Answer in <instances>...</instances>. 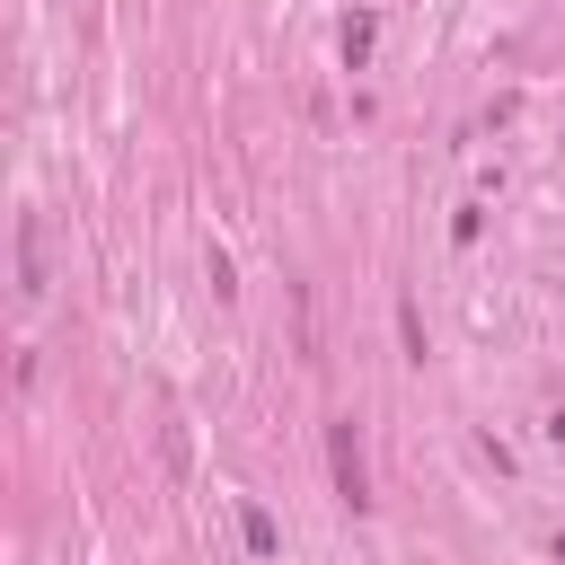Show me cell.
Returning a JSON list of instances; mask_svg holds the SVG:
<instances>
[{"mask_svg": "<svg viewBox=\"0 0 565 565\" xmlns=\"http://www.w3.org/2000/svg\"><path fill=\"white\" fill-rule=\"evenodd\" d=\"M327 468H335V503L344 512H371V468H362V424L353 415L327 424Z\"/></svg>", "mask_w": 565, "mask_h": 565, "instance_id": "cell-1", "label": "cell"}, {"mask_svg": "<svg viewBox=\"0 0 565 565\" xmlns=\"http://www.w3.org/2000/svg\"><path fill=\"white\" fill-rule=\"evenodd\" d=\"M44 291V247H35V212H18V300Z\"/></svg>", "mask_w": 565, "mask_h": 565, "instance_id": "cell-2", "label": "cell"}, {"mask_svg": "<svg viewBox=\"0 0 565 565\" xmlns=\"http://www.w3.org/2000/svg\"><path fill=\"white\" fill-rule=\"evenodd\" d=\"M238 539H247V556H282V530L265 503H238Z\"/></svg>", "mask_w": 565, "mask_h": 565, "instance_id": "cell-3", "label": "cell"}, {"mask_svg": "<svg viewBox=\"0 0 565 565\" xmlns=\"http://www.w3.org/2000/svg\"><path fill=\"white\" fill-rule=\"evenodd\" d=\"M335 44H344V62H353V71H362V62H371V44H380V18H371V9H353V18H344V35H335Z\"/></svg>", "mask_w": 565, "mask_h": 565, "instance_id": "cell-4", "label": "cell"}, {"mask_svg": "<svg viewBox=\"0 0 565 565\" xmlns=\"http://www.w3.org/2000/svg\"><path fill=\"white\" fill-rule=\"evenodd\" d=\"M397 335H406V362H424V318H415L406 300H397Z\"/></svg>", "mask_w": 565, "mask_h": 565, "instance_id": "cell-5", "label": "cell"}, {"mask_svg": "<svg viewBox=\"0 0 565 565\" xmlns=\"http://www.w3.org/2000/svg\"><path fill=\"white\" fill-rule=\"evenodd\" d=\"M547 441H556V450H565V406H556V415H547Z\"/></svg>", "mask_w": 565, "mask_h": 565, "instance_id": "cell-6", "label": "cell"}]
</instances>
